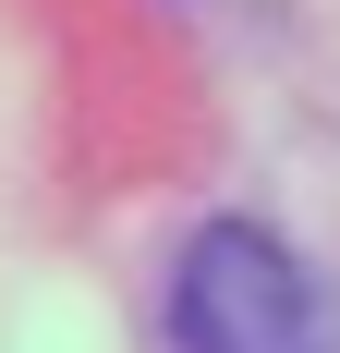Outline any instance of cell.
I'll list each match as a JSON object with an SVG mask.
<instances>
[{
	"label": "cell",
	"instance_id": "obj_1",
	"mask_svg": "<svg viewBox=\"0 0 340 353\" xmlns=\"http://www.w3.org/2000/svg\"><path fill=\"white\" fill-rule=\"evenodd\" d=\"M170 341L182 353H328V329H316V292L279 256V232L206 219L170 281Z\"/></svg>",
	"mask_w": 340,
	"mask_h": 353
}]
</instances>
